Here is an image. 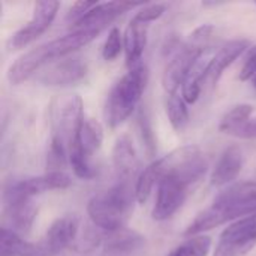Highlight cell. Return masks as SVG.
<instances>
[{"instance_id": "cell-1", "label": "cell", "mask_w": 256, "mask_h": 256, "mask_svg": "<svg viewBox=\"0 0 256 256\" xmlns=\"http://www.w3.org/2000/svg\"><path fill=\"white\" fill-rule=\"evenodd\" d=\"M135 201V188L132 189L128 182H117L112 188L88 201L87 213L96 228L105 232H116L126 226Z\"/></svg>"}, {"instance_id": "cell-2", "label": "cell", "mask_w": 256, "mask_h": 256, "mask_svg": "<svg viewBox=\"0 0 256 256\" xmlns=\"http://www.w3.org/2000/svg\"><path fill=\"white\" fill-rule=\"evenodd\" d=\"M147 82L148 68L140 63L130 68L129 72L114 84L105 104V117L111 129L118 128L138 108Z\"/></svg>"}, {"instance_id": "cell-3", "label": "cell", "mask_w": 256, "mask_h": 256, "mask_svg": "<svg viewBox=\"0 0 256 256\" xmlns=\"http://www.w3.org/2000/svg\"><path fill=\"white\" fill-rule=\"evenodd\" d=\"M72 184V178L63 172H45L38 177H24L14 178L4 183L3 186V202L16 201V200H32L36 195L51 192V190H64Z\"/></svg>"}, {"instance_id": "cell-4", "label": "cell", "mask_w": 256, "mask_h": 256, "mask_svg": "<svg viewBox=\"0 0 256 256\" xmlns=\"http://www.w3.org/2000/svg\"><path fill=\"white\" fill-rule=\"evenodd\" d=\"M84 118V105L78 94L58 100L51 112L52 136L60 140L69 150L81 130Z\"/></svg>"}, {"instance_id": "cell-5", "label": "cell", "mask_w": 256, "mask_h": 256, "mask_svg": "<svg viewBox=\"0 0 256 256\" xmlns=\"http://www.w3.org/2000/svg\"><path fill=\"white\" fill-rule=\"evenodd\" d=\"M226 222L256 214V183H240L219 194L212 204Z\"/></svg>"}, {"instance_id": "cell-6", "label": "cell", "mask_w": 256, "mask_h": 256, "mask_svg": "<svg viewBox=\"0 0 256 256\" xmlns=\"http://www.w3.org/2000/svg\"><path fill=\"white\" fill-rule=\"evenodd\" d=\"M80 219L75 214H66L56 219L45 236L36 243L38 256H60L72 246L78 236Z\"/></svg>"}, {"instance_id": "cell-7", "label": "cell", "mask_w": 256, "mask_h": 256, "mask_svg": "<svg viewBox=\"0 0 256 256\" xmlns=\"http://www.w3.org/2000/svg\"><path fill=\"white\" fill-rule=\"evenodd\" d=\"M60 9V3L54 0H40L33 4V15L28 22L14 33L10 39V46L15 50L26 48L42 36L52 24Z\"/></svg>"}, {"instance_id": "cell-8", "label": "cell", "mask_w": 256, "mask_h": 256, "mask_svg": "<svg viewBox=\"0 0 256 256\" xmlns=\"http://www.w3.org/2000/svg\"><path fill=\"white\" fill-rule=\"evenodd\" d=\"M190 186L174 176L164 177L158 184V196L153 207L154 220H168L184 204Z\"/></svg>"}, {"instance_id": "cell-9", "label": "cell", "mask_w": 256, "mask_h": 256, "mask_svg": "<svg viewBox=\"0 0 256 256\" xmlns=\"http://www.w3.org/2000/svg\"><path fill=\"white\" fill-rule=\"evenodd\" d=\"M87 74V64L80 57H64L48 64L38 76L44 86L63 87L81 81Z\"/></svg>"}, {"instance_id": "cell-10", "label": "cell", "mask_w": 256, "mask_h": 256, "mask_svg": "<svg viewBox=\"0 0 256 256\" xmlns=\"http://www.w3.org/2000/svg\"><path fill=\"white\" fill-rule=\"evenodd\" d=\"M202 51L206 50H198L190 46L189 44H184L182 50L172 56L162 75V86L170 96L177 94L176 92L178 90L180 86H183L192 64L195 63V60L200 57Z\"/></svg>"}, {"instance_id": "cell-11", "label": "cell", "mask_w": 256, "mask_h": 256, "mask_svg": "<svg viewBox=\"0 0 256 256\" xmlns=\"http://www.w3.org/2000/svg\"><path fill=\"white\" fill-rule=\"evenodd\" d=\"M52 62L46 48V44L38 45L30 51L20 56L8 69V80L10 84L18 86L27 81L34 72H38L44 64Z\"/></svg>"}, {"instance_id": "cell-12", "label": "cell", "mask_w": 256, "mask_h": 256, "mask_svg": "<svg viewBox=\"0 0 256 256\" xmlns=\"http://www.w3.org/2000/svg\"><path fill=\"white\" fill-rule=\"evenodd\" d=\"M112 165L118 182H128L140 172L141 162L129 135H122L112 147Z\"/></svg>"}, {"instance_id": "cell-13", "label": "cell", "mask_w": 256, "mask_h": 256, "mask_svg": "<svg viewBox=\"0 0 256 256\" xmlns=\"http://www.w3.org/2000/svg\"><path fill=\"white\" fill-rule=\"evenodd\" d=\"M244 165V154L243 150L238 146H230L226 147L222 154L219 156L212 176H210V183L216 188H222L234 182Z\"/></svg>"}, {"instance_id": "cell-14", "label": "cell", "mask_w": 256, "mask_h": 256, "mask_svg": "<svg viewBox=\"0 0 256 256\" xmlns=\"http://www.w3.org/2000/svg\"><path fill=\"white\" fill-rule=\"evenodd\" d=\"M38 208L33 206L32 200H16L3 202V228L14 232L27 234L30 232L33 222L36 219Z\"/></svg>"}, {"instance_id": "cell-15", "label": "cell", "mask_w": 256, "mask_h": 256, "mask_svg": "<svg viewBox=\"0 0 256 256\" xmlns=\"http://www.w3.org/2000/svg\"><path fill=\"white\" fill-rule=\"evenodd\" d=\"M102 240V256H132L141 250L146 243V238L141 234L126 228L116 232H108Z\"/></svg>"}, {"instance_id": "cell-16", "label": "cell", "mask_w": 256, "mask_h": 256, "mask_svg": "<svg viewBox=\"0 0 256 256\" xmlns=\"http://www.w3.org/2000/svg\"><path fill=\"white\" fill-rule=\"evenodd\" d=\"M250 50V40L248 39H234L226 42L225 45L220 46V50L213 56L208 70H207V80H210L213 84L219 81L222 76L224 70L230 68L246 50Z\"/></svg>"}, {"instance_id": "cell-17", "label": "cell", "mask_w": 256, "mask_h": 256, "mask_svg": "<svg viewBox=\"0 0 256 256\" xmlns=\"http://www.w3.org/2000/svg\"><path fill=\"white\" fill-rule=\"evenodd\" d=\"M147 24L138 22L130 20L123 34V45H124V57L128 68H134L141 63V57L144 54L147 45Z\"/></svg>"}, {"instance_id": "cell-18", "label": "cell", "mask_w": 256, "mask_h": 256, "mask_svg": "<svg viewBox=\"0 0 256 256\" xmlns=\"http://www.w3.org/2000/svg\"><path fill=\"white\" fill-rule=\"evenodd\" d=\"M213 57H208L206 51L200 54V57L192 64L183 86H182V98L186 100V104H195L198 98L201 96L202 84L207 80V70L210 66Z\"/></svg>"}, {"instance_id": "cell-19", "label": "cell", "mask_w": 256, "mask_h": 256, "mask_svg": "<svg viewBox=\"0 0 256 256\" xmlns=\"http://www.w3.org/2000/svg\"><path fill=\"white\" fill-rule=\"evenodd\" d=\"M104 142V128L102 124L92 117H86L81 126V130L70 146V148H78L86 158H92ZM69 148V150H70Z\"/></svg>"}, {"instance_id": "cell-20", "label": "cell", "mask_w": 256, "mask_h": 256, "mask_svg": "<svg viewBox=\"0 0 256 256\" xmlns=\"http://www.w3.org/2000/svg\"><path fill=\"white\" fill-rule=\"evenodd\" d=\"M0 256H36V246L34 243L22 240L16 232L2 228Z\"/></svg>"}, {"instance_id": "cell-21", "label": "cell", "mask_w": 256, "mask_h": 256, "mask_svg": "<svg viewBox=\"0 0 256 256\" xmlns=\"http://www.w3.org/2000/svg\"><path fill=\"white\" fill-rule=\"evenodd\" d=\"M226 220L225 218L220 214V212L216 207H208L204 212H201L194 220L192 224L186 228L184 231V237L190 238V237H198L202 236L207 231H212L214 228H219L222 225H225Z\"/></svg>"}, {"instance_id": "cell-22", "label": "cell", "mask_w": 256, "mask_h": 256, "mask_svg": "<svg viewBox=\"0 0 256 256\" xmlns=\"http://www.w3.org/2000/svg\"><path fill=\"white\" fill-rule=\"evenodd\" d=\"M254 112V106L249 104H240L231 108L220 120L219 130L228 135L237 136V134L250 122V116Z\"/></svg>"}, {"instance_id": "cell-23", "label": "cell", "mask_w": 256, "mask_h": 256, "mask_svg": "<svg viewBox=\"0 0 256 256\" xmlns=\"http://www.w3.org/2000/svg\"><path fill=\"white\" fill-rule=\"evenodd\" d=\"M166 116H168V120H170L172 129L176 132H183L188 128L189 120H190L186 100L178 94L170 96L168 102H166Z\"/></svg>"}, {"instance_id": "cell-24", "label": "cell", "mask_w": 256, "mask_h": 256, "mask_svg": "<svg viewBox=\"0 0 256 256\" xmlns=\"http://www.w3.org/2000/svg\"><path fill=\"white\" fill-rule=\"evenodd\" d=\"M159 184V176L156 172V168L153 165V162L146 166L138 178H136V183H135V195H136V202L140 204H146L147 200L150 198L154 186Z\"/></svg>"}, {"instance_id": "cell-25", "label": "cell", "mask_w": 256, "mask_h": 256, "mask_svg": "<svg viewBox=\"0 0 256 256\" xmlns=\"http://www.w3.org/2000/svg\"><path fill=\"white\" fill-rule=\"evenodd\" d=\"M136 126H138V132L144 146V150L147 153L148 158H154L156 154V138H154V132L152 128V122H150V116L146 106H140L138 112H136Z\"/></svg>"}, {"instance_id": "cell-26", "label": "cell", "mask_w": 256, "mask_h": 256, "mask_svg": "<svg viewBox=\"0 0 256 256\" xmlns=\"http://www.w3.org/2000/svg\"><path fill=\"white\" fill-rule=\"evenodd\" d=\"M212 249V238L207 236L190 237L166 256H207Z\"/></svg>"}, {"instance_id": "cell-27", "label": "cell", "mask_w": 256, "mask_h": 256, "mask_svg": "<svg viewBox=\"0 0 256 256\" xmlns=\"http://www.w3.org/2000/svg\"><path fill=\"white\" fill-rule=\"evenodd\" d=\"M66 162H69V150L68 147L57 138L51 136L48 153H46V170L48 172L62 171Z\"/></svg>"}, {"instance_id": "cell-28", "label": "cell", "mask_w": 256, "mask_h": 256, "mask_svg": "<svg viewBox=\"0 0 256 256\" xmlns=\"http://www.w3.org/2000/svg\"><path fill=\"white\" fill-rule=\"evenodd\" d=\"M122 50H124L122 32L118 27H112L105 39V44L102 48V57L105 62H114L120 56Z\"/></svg>"}, {"instance_id": "cell-29", "label": "cell", "mask_w": 256, "mask_h": 256, "mask_svg": "<svg viewBox=\"0 0 256 256\" xmlns=\"http://www.w3.org/2000/svg\"><path fill=\"white\" fill-rule=\"evenodd\" d=\"M165 10H166V6L165 4H162V3H153V4H146V6H142L135 15H134V18L132 20H135V21H138V22H142V24H150V22H153V21H156V20H159L164 14H165Z\"/></svg>"}, {"instance_id": "cell-30", "label": "cell", "mask_w": 256, "mask_h": 256, "mask_svg": "<svg viewBox=\"0 0 256 256\" xmlns=\"http://www.w3.org/2000/svg\"><path fill=\"white\" fill-rule=\"evenodd\" d=\"M213 32H214V27H213L212 24H202V26H200L198 28H195V30L192 32V34H190L188 44H189L190 46H194V48L206 50L204 46H206L207 40L212 38Z\"/></svg>"}, {"instance_id": "cell-31", "label": "cell", "mask_w": 256, "mask_h": 256, "mask_svg": "<svg viewBox=\"0 0 256 256\" xmlns=\"http://www.w3.org/2000/svg\"><path fill=\"white\" fill-rule=\"evenodd\" d=\"M98 3L96 2H75L70 8H69V12H68V15H66V21L68 22H70L72 26L76 22V21H80L93 6H96Z\"/></svg>"}, {"instance_id": "cell-32", "label": "cell", "mask_w": 256, "mask_h": 256, "mask_svg": "<svg viewBox=\"0 0 256 256\" xmlns=\"http://www.w3.org/2000/svg\"><path fill=\"white\" fill-rule=\"evenodd\" d=\"M256 76V45L249 50V54L243 63V68L240 70V81L246 82L249 80H254Z\"/></svg>"}, {"instance_id": "cell-33", "label": "cell", "mask_w": 256, "mask_h": 256, "mask_svg": "<svg viewBox=\"0 0 256 256\" xmlns=\"http://www.w3.org/2000/svg\"><path fill=\"white\" fill-rule=\"evenodd\" d=\"M237 138H244V140H256V118L250 120L238 134Z\"/></svg>"}, {"instance_id": "cell-34", "label": "cell", "mask_w": 256, "mask_h": 256, "mask_svg": "<svg viewBox=\"0 0 256 256\" xmlns=\"http://www.w3.org/2000/svg\"><path fill=\"white\" fill-rule=\"evenodd\" d=\"M250 218H252V222H254V225H255V228H256V214H252Z\"/></svg>"}, {"instance_id": "cell-35", "label": "cell", "mask_w": 256, "mask_h": 256, "mask_svg": "<svg viewBox=\"0 0 256 256\" xmlns=\"http://www.w3.org/2000/svg\"><path fill=\"white\" fill-rule=\"evenodd\" d=\"M254 87H255V88H256V76H255V78H254Z\"/></svg>"}, {"instance_id": "cell-36", "label": "cell", "mask_w": 256, "mask_h": 256, "mask_svg": "<svg viewBox=\"0 0 256 256\" xmlns=\"http://www.w3.org/2000/svg\"><path fill=\"white\" fill-rule=\"evenodd\" d=\"M255 4H256V2H255Z\"/></svg>"}]
</instances>
